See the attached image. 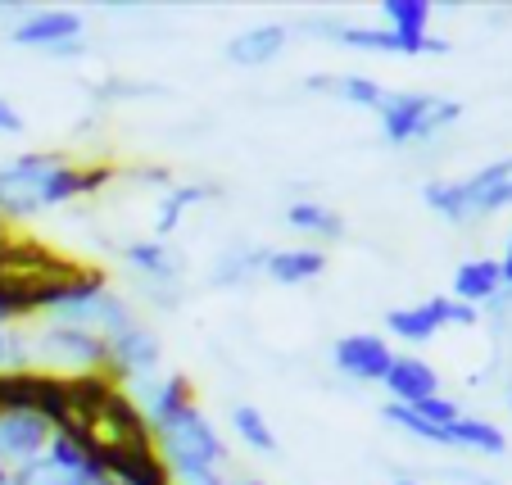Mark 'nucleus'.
I'll return each mask as SVG.
<instances>
[{
  "label": "nucleus",
  "mask_w": 512,
  "mask_h": 485,
  "mask_svg": "<svg viewBox=\"0 0 512 485\" xmlns=\"http://www.w3.org/2000/svg\"><path fill=\"white\" fill-rule=\"evenodd\" d=\"M150 449L164 463L168 476H195V472H223L227 467V440L218 422L200 404H186L168 422L150 431Z\"/></svg>",
  "instance_id": "4"
},
{
  "label": "nucleus",
  "mask_w": 512,
  "mask_h": 485,
  "mask_svg": "<svg viewBox=\"0 0 512 485\" xmlns=\"http://www.w3.org/2000/svg\"><path fill=\"white\" fill-rule=\"evenodd\" d=\"M290 46V28L286 23H254V28L236 32L232 41L223 46L227 64L236 68H268L272 59H281Z\"/></svg>",
  "instance_id": "16"
},
{
  "label": "nucleus",
  "mask_w": 512,
  "mask_h": 485,
  "mask_svg": "<svg viewBox=\"0 0 512 485\" xmlns=\"http://www.w3.org/2000/svg\"><path fill=\"white\" fill-rule=\"evenodd\" d=\"M413 413L422 422H431V427H454L458 418H463V404L458 399H449V395H431V399H422V404H413Z\"/></svg>",
  "instance_id": "28"
},
{
  "label": "nucleus",
  "mask_w": 512,
  "mask_h": 485,
  "mask_svg": "<svg viewBox=\"0 0 512 485\" xmlns=\"http://www.w3.org/2000/svg\"><path fill=\"white\" fill-rule=\"evenodd\" d=\"M227 422H232V436L241 440L245 449H254V454L272 458L277 454V431H272V422L259 413V404H232V413H227Z\"/></svg>",
  "instance_id": "24"
},
{
  "label": "nucleus",
  "mask_w": 512,
  "mask_h": 485,
  "mask_svg": "<svg viewBox=\"0 0 512 485\" xmlns=\"http://www.w3.org/2000/svg\"><path fill=\"white\" fill-rule=\"evenodd\" d=\"M82 32H87V19L78 10H23L10 28V41L19 50L73 59L82 55Z\"/></svg>",
  "instance_id": "9"
},
{
  "label": "nucleus",
  "mask_w": 512,
  "mask_h": 485,
  "mask_svg": "<svg viewBox=\"0 0 512 485\" xmlns=\"http://www.w3.org/2000/svg\"><path fill=\"white\" fill-rule=\"evenodd\" d=\"M499 272H503V291H512V232L503 241V254H499Z\"/></svg>",
  "instance_id": "30"
},
{
  "label": "nucleus",
  "mask_w": 512,
  "mask_h": 485,
  "mask_svg": "<svg viewBox=\"0 0 512 485\" xmlns=\"http://www.w3.org/2000/svg\"><path fill=\"white\" fill-rule=\"evenodd\" d=\"M449 476H458V481H472V485H499V481H490V476H467V472H449Z\"/></svg>",
  "instance_id": "32"
},
{
  "label": "nucleus",
  "mask_w": 512,
  "mask_h": 485,
  "mask_svg": "<svg viewBox=\"0 0 512 485\" xmlns=\"http://www.w3.org/2000/svg\"><path fill=\"white\" fill-rule=\"evenodd\" d=\"M449 445L467 449V454H481V458L508 454V436H503V427H494L490 418H467V413L449 427Z\"/></svg>",
  "instance_id": "22"
},
{
  "label": "nucleus",
  "mask_w": 512,
  "mask_h": 485,
  "mask_svg": "<svg viewBox=\"0 0 512 485\" xmlns=\"http://www.w3.org/2000/svg\"><path fill=\"white\" fill-rule=\"evenodd\" d=\"M481 322V309H467V304L449 300V295H426L417 304H404V309L386 313V340L390 345H431L440 331L449 327H476Z\"/></svg>",
  "instance_id": "8"
},
{
  "label": "nucleus",
  "mask_w": 512,
  "mask_h": 485,
  "mask_svg": "<svg viewBox=\"0 0 512 485\" xmlns=\"http://www.w3.org/2000/svg\"><path fill=\"white\" fill-rule=\"evenodd\" d=\"M32 313L41 322H59V327H82L96 336H114V331L132 327L136 309L123 291L100 277V272H64L55 282H32L28 286Z\"/></svg>",
  "instance_id": "2"
},
{
  "label": "nucleus",
  "mask_w": 512,
  "mask_h": 485,
  "mask_svg": "<svg viewBox=\"0 0 512 485\" xmlns=\"http://www.w3.org/2000/svg\"><path fill=\"white\" fill-rule=\"evenodd\" d=\"M508 408H512V381H508Z\"/></svg>",
  "instance_id": "35"
},
{
  "label": "nucleus",
  "mask_w": 512,
  "mask_h": 485,
  "mask_svg": "<svg viewBox=\"0 0 512 485\" xmlns=\"http://www.w3.org/2000/svg\"><path fill=\"white\" fill-rule=\"evenodd\" d=\"M281 223H286L295 236H304V245H318V250L327 241H340V236H345V218H340L336 209H327L322 200H313V195L290 200L286 214H281Z\"/></svg>",
  "instance_id": "18"
},
{
  "label": "nucleus",
  "mask_w": 512,
  "mask_h": 485,
  "mask_svg": "<svg viewBox=\"0 0 512 485\" xmlns=\"http://www.w3.org/2000/svg\"><path fill=\"white\" fill-rule=\"evenodd\" d=\"M164 368V336H159L150 322L136 318L132 327L114 331L105 340V377L114 386H132V381L150 377V372Z\"/></svg>",
  "instance_id": "10"
},
{
  "label": "nucleus",
  "mask_w": 512,
  "mask_h": 485,
  "mask_svg": "<svg viewBox=\"0 0 512 485\" xmlns=\"http://www.w3.org/2000/svg\"><path fill=\"white\" fill-rule=\"evenodd\" d=\"M123 263L145 282V291H177V277H182V259L168 250L155 236H141V241L123 245Z\"/></svg>",
  "instance_id": "15"
},
{
  "label": "nucleus",
  "mask_w": 512,
  "mask_h": 485,
  "mask_svg": "<svg viewBox=\"0 0 512 485\" xmlns=\"http://www.w3.org/2000/svg\"><path fill=\"white\" fill-rule=\"evenodd\" d=\"M431 0H381V28L399 37H431Z\"/></svg>",
  "instance_id": "25"
},
{
  "label": "nucleus",
  "mask_w": 512,
  "mask_h": 485,
  "mask_svg": "<svg viewBox=\"0 0 512 485\" xmlns=\"http://www.w3.org/2000/svg\"><path fill=\"white\" fill-rule=\"evenodd\" d=\"M322 272H327V250H318V245H281L263 259V277L277 286H309Z\"/></svg>",
  "instance_id": "17"
},
{
  "label": "nucleus",
  "mask_w": 512,
  "mask_h": 485,
  "mask_svg": "<svg viewBox=\"0 0 512 485\" xmlns=\"http://www.w3.org/2000/svg\"><path fill=\"white\" fill-rule=\"evenodd\" d=\"M50 436H55V427H50L41 413L0 408V467H5V472H19V467H28L32 458L46 454Z\"/></svg>",
  "instance_id": "13"
},
{
  "label": "nucleus",
  "mask_w": 512,
  "mask_h": 485,
  "mask_svg": "<svg viewBox=\"0 0 512 485\" xmlns=\"http://www.w3.org/2000/svg\"><path fill=\"white\" fill-rule=\"evenodd\" d=\"M100 485H123V481H114V476H105V481H100Z\"/></svg>",
  "instance_id": "34"
},
{
  "label": "nucleus",
  "mask_w": 512,
  "mask_h": 485,
  "mask_svg": "<svg viewBox=\"0 0 512 485\" xmlns=\"http://www.w3.org/2000/svg\"><path fill=\"white\" fill-rule=\"evenodd\" d=\"M422 204L435 218H445L449 227H467L503 214V209H512V155L494 159V164L476 168L472 177H458V182L431 177L422 186Z\"/></svg>",
  "instance_id": "3"
},
{
  "label": "nucleus",
  "mask_w": 512,
  "mask_h": 485,
  "mask_svg": "<svg viewBox=\"0 0 512 485\" xmlns=\"http://www.w3.org/2000/svg\"><path fill=\"white\" fill-rule=\"evenodd\" d=\"M381 386H386L390 404H404V408H413V404H422V399L440 395V368H435V363H426L422 354H408V350H399Z\"/></svg>",
  "instance_id": "14"
},
{
  "label": "nucleus",
  "mask_w": 512,
  "mask_h": 485,
  "mask_svg": "<svg viewBox=\"0 0 512 485\" xmlns=\"http://www.w3.org/2000/svg\"><path fill=\"white\" fill-rule=\"evenodd\" d=\"M381 418H386L390 427L408 431L413 440H422V445H449V431L445 427H431V422H422L413 408H404V404H381Z\"/></svg>",
  "instance_id": "26"
},
{
  "label": "nucleus",
  "mask_w": 512,
  "mask_h": 485,
  "mask_svg": "<svg viewBox=\"0 0 512 485\" xmlns=\"http://www.w3.org/2000/svg\"><path fill=\"white\" fill-rule=\"evenodd\" d=\"M458 118H463V100L435 96V91H386L377 105L381 141L390 150L431 146L449 127H458Z\"/></svg>",
  "instance_id": "5"
},
{
  "label": "nucleus",
  "mask_w": 512,
  "mask_h": 485,
  "mask_svg": "<svg viewBox=\"0 0 512 485\" xmlns=\"http://www.w3.org/2000/svg\"><path fill=\"white\" fill-rule=\"evenodd\" d=\"M100 182H109V168H82L59 155H46V150H28V155L0 164V218L23 223V218L50 214L78 195L100 191Z\"/></svg>",
  "instance_id": "1"
},
{
  "label": "nucleus",
  "mask_w": 512,
  "mask_h": 485,
  "mask_svg": "<svg viewBox=\"0 0 512 485\" xmlns=\"http://www.w3.org/2000/svg\"><path fill=\"white\" fill-rule=\"evenodd\" d=\"M127 399H132V408L141 413V422L150 431L159 427V422H168L173 413H182L186 404H195V386L186 372H173V368H159L150 372V377L132 381V386H118Z\"/></svg>",
  "instance_id": "12"
},
{
  "label": "nucleus",
  "mask_w": 512,
  "mask_h": 485,
  "mask_svg": "<svg viewBox=\"0 0 512 485\" xmlns=\"http://www.w3.org/2000/svg\"><path fill=\"white\" fill-rule=\"evenodd\" d=\"M304 32H318V37L336 41L345 50H368V55H399V59H417V55H449V41L440 37H399L390 28H363V23L349 19H331V14H318V19H304Z\"/></svg>",
  "instance_id": "7"
},
{
  "label": "nucleus",
  "mask_w": 512,
  "mask_h": 485,
  "mask_svg": "<svg viewBox=\"0 0 512 485\" xmlns=\"http://www.w3.org/2000/svg\"><path fill=\"white\" fill-rule=\"evenodd\" d=\"M503 291V272L499 259H463L454 268V286H449V300L467 304V309H485L494 295Z\"/></svg>",
  "instance_id": "19"
},
{
  "label": "nucleus",
  "mask_w": 512,
  "mask_h": 485,
  "mask_svg": "<svg viewBox=\"0 0 512 485\" xmlns=\"http://www.w3.org/2000/svg\"><path fill=\"white\" fill-rule=\"evenodd\" d=\"M304 87L322 91V96H336L354 109H368V114H377L381 96H386V87H381L377 78H368V73H336V78H331V73H313Z\"/></svg>",
  "instance_id": "20"
},
{
  "label": "nucleus",
  "mask_w": 512,
  "mask_h": 485,
  "mask_svg": "<svg viewBox=\"0 0 512 485\" xmlns=\"http://www.w3.org/2000/svg\"><path fill=\"white\" fill-rule=\"evenodd\" d=\"M395 354L399 350L381 331H345L340 340H331V368H336V377L354 381V386H381Z\"/></svg>",
  "instance_id": "11"
},
{
  "label": "nucleus",
  "mask_w": 512,
  "mask_h": 485,
  "mask_svg": "<svg viewBox=\"0 0 512 485\" xmlns=\"http://www.w3.org/2000/svg\"><path fill=\"white\" fill-rule=\"evenodd\" d=\"M23 127H28V123H23V114L5 96H0V136H23Z\"/></svg>",
  "instance_id": "29"
},
{
  "label": "nucleus",
  "mask_w": 512,
  "mask_h": 485,
  "mask_svg": "<svg viewBox=\"0 0 512 485\" xmlns=\"http://www.w3.org/2000/svg\"><path fill=\"white\" fill-rule=\"evenodd\" d=\"M28 363L37 372H50L59 381L78 377H105V336L82 327H59L41 322L28 331Z\"/></svg>",
  "instance_id": "6"
},
{
  "label": "nucleus",
  "mask_w": 512,
  "mask_h": 485,
  "mask_svg": "<svg viewBox=\"0 0 512 485\" xmlns=\"http://www.w3.org/2000/svg\"><path fill=\"white\" fill-rule=\"evenodd\" d=\"M204 200H213V186H168L155 209V241H168L182 227V218Z\"/></svg>",
  "instance_id": "23"
},
{
  "label": "nucleus",
  "mask_w": 512,
  "mask_h": 485,
  "mask_svg": "<svg viewBox=\"0 0 512 485\" xmlns=\"http://www.w3.org/2000/svg\"><path fill=\"white\" fill-rule=\"evenodd\" d=\"M0 485H14V476H10V472H5V467H0Z\"/></svg>",
  "instance_id": "33"
},
{
  "label": "nucleus",
  "mask_w": 512,
  "mask_h": 485,
  "mask_svg": "<svg viewBox=\"0 0 512 485\" xmlns=\"http://www.w3.org/2000/svg\"><path fill=\"white\" fill-rule=\"evenodd\" d=\"M218 485H268L259 476H218Z\"/></svg>",
  "instance_id": "31"
},
{
  "label": "nucleus",
  "mask_w": 512,
  "mask_h": 485,
  "mask_svg": "<svg viewBox=\"0 0 512 485\" xmlns=\"http://www.w3.org/2000/svg\"><path fill=\"white\" fill-rule=\"evenodd\" d=\"M28 363V327L23 322H10L0 327V372H23Z\"/></svg>",
  "instance_id": "27"
},
{
  "label": "nucleus",
  "mask_w": 512,
  "mask_h": 485,
  "mask_svg": "<svg viewBox=\"0 0 512 485\" xmlns=\"http://www.w3.org/2000/svg\"><path fill=\"white\" fill-rule=\"evenodd\" d=\"M272 245H227L209 268V286H245L263 277V259Z\"/></svg>",
  "instance_id": "21"
}]
</instances>
